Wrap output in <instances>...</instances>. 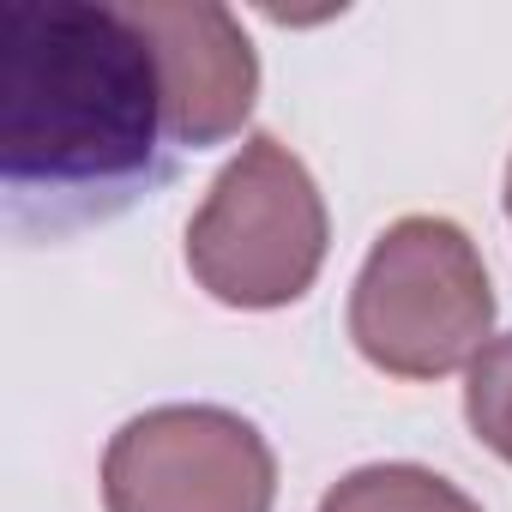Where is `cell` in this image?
<instances>
[{
  "mask_svg": "<svg viewBox=\"0 0 512 512\" xmlns=\"http://www.w3.org/2000/svg\"><path fill=\"white\" fill-rule=\"evenodd\" d=\"M163 73L127 7L13 0L0 13V187L13 229L121 211L163 151Z\"/></svg>",
  "mask_w": 512,
  "mask_h": 512,
  "instance_id": "cell-1",
  "label": "cell"
},
{
  "mask_svg": "<svg viewBox=\"0 0 512 512\" xmlns=\"http://www.w3.org/2000/svg\"><path fill=\"white\" fill-rule=\"evenodd\" d=\"M326 241L332 217L308 163L284 139L253 133L187 223V272L211 302L266 314L314 290Z\"/></svg>",
  "mask_w": 512,
  "mask_h": 512,
  "instance_id": "cell-2",
  "label": "cell"
},
{
  "mask_svg": "<svg viewBox=\"0 0 512 512\" xmlns=\"http://www.w3.org/2000/svg\"><path fill=\"white\" fill-rule=\"evenodd\" d=\"M494 332V290L476 241L452 217L380 229L350 290V338L392 380H446Z\"/></svg>",
  "mask_w": 512,
  "mask_h": 512,
  "instance_id": "cell-3",
  "label": "cell"
},
{
  "mask_svg": "<svg viewBox=\"0 0 512 512\" xmlns=\"http://www.w3.org/2000/svg\"><path fill=\"white\" fill-rule=\"evenodd\" d=\"M109 512H272L278 458L223 404H157L103 452Z\"/></svg>",
  "mask_w": 512,
  "mask_h": 512,
  "instance_id": "cell-4",
  "label": "cell"
},
{
  "mask_svg": "<svg viewBox=\"0 0 512 512\" xmlns=\"http://www.w3.org/2000/svg\"><path fill=\"white\" fill-rule=\"evenodd\" d=\"M127 13L151 37L163 73L169 145L205 151L235 139L260 97V55H253L241 19L211 0H127Z\"/></svg>",
  "mask_w": 512,
  "mask_h": 512,
  "instance_id": "cell-5",
  "label": "cell"
},
{
  "mask_svg": "<svg viewBox=\"0 0 512 512\" xmlns=\"http://www.w3.org/2000/svg\"><path fill=\"white\" fill-rule=\"evenodd\" d=\"M320 512H482V506L428 464H362L326 488Z\"/></svg>",
  "mask_w": 512,
  "mask_h": 512,
  "instance_id": "cell-6",
  "label": "cell"
},
{
  "mask_svg": "<svg viewBox=\"0 0 512 512\" xmlns=\"http://www.w3.org/2000/svg\"><path fill=\"white\" fill-rule=\"evenodd\" d=\"M464 422L470 434L512 464V332L488 338L464 374Z\"/></svg>",
  "mask_w": 512,
  "mask_h": 512,
  "instance_id": "cell-7",
  "label": "cell"
},
{
  "mask_svg": "<svg viewBox=\"0 0 512 512\" xmlns=\"http://www.w3.org/2000/svg\"><path fill=\"white\" fill-rule=\"evenodd\" d=\"M506 217H512V163H506Z\"/></svg>",
  "mask_w": 512,
  "mask_h": 512,
  "instance_id": "cell-8",
  "label": "cell"
}]
</instances>
